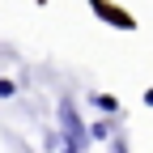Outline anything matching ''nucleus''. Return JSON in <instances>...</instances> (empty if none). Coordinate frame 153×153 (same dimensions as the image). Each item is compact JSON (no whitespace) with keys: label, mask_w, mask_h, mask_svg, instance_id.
<instances>
[{"label":"nucleus","mask_w":153,"mask_h":153,"mask_svg":"<svg viewBox=\"0 0 153 153\" xmlns=\"http://www.w3.org/2000/svg\"><path fill=\"white\" fill-rule=\"evenodd\" d=\"M145 106H153V89H145Z\"/></svg>","instance_id":"39448f33"},{"label":"nucleus","mask_w":153,"mask_h":153,"mask_svg":"<svg viewBox=\"0 0 153 153\" xmlns=\"http://www.w3.org/2000/svg\"><path fill=\"white\" fill-rule=\"evenodd\" d=\"M94 98H98V111H119V102H115L111 94H94Z\"/></svg>","instance_id":"f03ea898"},{"label":"nucleus","mask_w":153,"mask_h":153,"mask_svg":"<svg viewBox=\"0 0 153 153\" xmlns=\"http://www.w3.org/2000/svg\"><path fill=\"white\" fill-rule=\"evenodd\" d=\"M60 128H64V149H72V153L81 149V145H85V136H89V132L81 128V119H76V106H72L68 98L60 102Z\"/></svg>","instance_id":"f257e3e1"},{"label":"nucleus","mask_w":153,"mask_h":153,"mask_svg":"<svg viewBox=\"0 0 153 153\" xmlns=\"http://www.w3.org/2000/svg\"><path fill=\"white\" fill-rule=\"evenodd\" d=\"M89 136H94V140H106V136H111V128H106V123H94V128H89Z\"/></svg>","instance_id":"7ed1b4c3"},{"label":"nucleus","mask_w":153,"mask_h":153,"mask_svg":"<svg viewBox=\"0 0 153 153\" xmlns=\"http://www.w3.org/2000/svg\"><path fill=\"white\" fill-rule=\"evenodd\" d=\"M13 94H17V85H13V81H0V98H13Z\"/></svg>","instance_id":"20e7f679"}]
</instances>
